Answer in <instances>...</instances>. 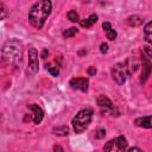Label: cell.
I'll return each mask as SVG.
<instances>
[{
  "instance_id": "5b68a950",
  "label": "cell",
  "mask_w": 152,
  "mask_h": 152,
  "mask_svg": "<svg viewBox=\"0 0 152 152\" xmlns=\"http://www.w3.org/2000/svg\"><path fill=\"white\" fill-rule=\"evenodd\" d=\"M127 148V140L124 135H120L115 139L109 140L104 146L103 150L104 151H125Z\"/></svg>"
},
{
  "instance_id": "9c48e42d",
  "label": "cell",
  "mask_w": 152,
  "mask_h": 152,
  "mask_svg": "<svg viewBox=\"0 0 152 152\" xmlns=\"http://www.w3.org/2000/svg\"><path fill=\"white\" fill-rule=\"evenodd\" d=\"M27 108L30 109V110H32V114H31V116H32V120H33V122L34 124H40L42 122V120H43V116H44V112H43V109L38 106V104H28L27 106Z\"/></svg>"
},
{
  "instance_id": "7a4b0ae2",
  "label": "cell",
  "mask_w": 152,
  "mask_h": 152,
  "mask_svg": "<svg viewBox=\"0 0 152 152\" xmlns=\"http://www.w3.org/2000/svg\"><path fill=\"white\" fill-rule=\"evenodd\" d=\"M2 61L5 64L20 69L23 61V45L18 40H8L2 48Z\"/></svg>"
},
{
  "instance_id": "52a82bcc",
  "label": "cell",
  "mask_w": 152,
  "mask_h": 152,
  "mask_svg": "<svg viewBox=\"0 0 152 152\" xmlns=\"http://www.w3.org/2000/svg\"><path fill=\"white\" fill-rule=\"evenodd\" d=\"M69 86L75 90L87 91L88 86H89V81H88V78H84V77H74L70 80Z\"/></svg>"
},
{
  "instance_id": "277c9868",
  "label": "cell",
  "mask_w": 152,
  "mask_h": 152,
  "mask_svg": "<svg viewBox=\"0 0 152 152\" xmlns=\"http://www.w3.org/2000/svg\"><path fill=\"white\" fill-rule=\"evenodd\" d=\"M93 109L91 108H84L81 109L72 119V128L76 133H82L84 132L89 124L91 122V118H93Z\"/></svg>"
},
{
  "instance_id": "ba28073f",
  "label": "cell",
  "mask_w": 152,
  "mask_h": 152,
  "mask_svg": "<svg viewBox=\"0 0 152 152\" xmlns=\"http://www.w3.org/2000/svg\"><path fill=\"white\" fill-rule=\"evenodd\" d=\"M28 68L32 72H37L39 69V63H38V52L34 48L28 49Z\"/></svg>"
},
{
  "instance_id": "30bf717a",
  "label": "cell",
  "mask_w": 152,
  "mask_h": 152,
  "mask_svg": "<svg viewBox=\"0 0 152 152\" xmlns=\"http://www.w3.org/2000/svg\"><path fill=\"white\" fill-rule=\"evenodd\" d=\"M150 71H151V63L147 58H142V71H141V77H140V82L144 83L146 82L147 77L150 76Z\"/></svg>"
},
{
  "instance_id": "484cf974",
  "label": "cell",
  "mask_w": 152,
  "mask_h": 152,
  "mask_svg": "<svg viewBox=\"0 0 152 152\" xmlns=\"http://www.w3.org/2000/svg\"><path fill=\"white\" fill-rule=\"evenodd\" d=\"M128 151H129V152H133V151H141V150H140V148H137V147H132V148H129Z\"/></svg>"
},
{
  "instance_id": "d4e9b609",
  "label": "cell",
  "mask_w": 152,
  "mask_h": 152,
  "mask_svg": "<svg viewBox=\"0 0 152 152\" xmlns=\"http://www.w3.org/2000/svg\"><path fill=\"white\" fill-rule=\"evenodd\" d=\"M48 55H49V51H48L46 49H44V50H43V52H42V55H40V57H42L43 59H45Z\"/></svg>"
},
{
  "instance_id": "cb8c5ba5",
  "label": "cell",
  "mask_w": 152,
  "mask_h": 152,
  "mask_svg": "<svg viewBox=\"0 0 152 152\" xmlns=\"http://www.w3.org/2000/svg\"><path fill=\"white\" fill-rule=\"evenodd\" d=\"M96 74V69H95V66H90V68H88V75L89 76H94Z\"/></svg>"
},
{
  "instance_id": "ffe728a7",
  "label": "cell",
  "mask_w": 152,
  "mask_h": 152,
  "mask_svg": "<svg viewBox=\"0 0 152 152\" xmlns=\"http://www.w3.org/2000/svg\"><path fill=\"white\" fill-rule=\"evenodd\" d=\"M6 15H7V11H6V8H5L4 4L0 1V20L5 19V18H6Z\"/></svg>"
},
{
  "instance_id": "2e32d148",
  "label": "cell",
  "mask_w": 152,
  "mask_h": 152,
  "mask_svg": "<svg viewBox=\"0 0 152 152\" xmlns=\"http://www.w3.org/2000/svg\"><path fill=\"white\" fill-rule=\"evenodd\" d=\"M53 133L57 135H68L69 134V128L66 126H61L57 128H53Z\"/></svg>"
},
{
  "instance_id": "4316f807",
  "label": "cell",
  "mask_w": 152,
  "mask_h": 152,
  "mask_svg": "<svg viewBox=\"0 0 152 152\" xmlns=\"http://www.w3.org/2000/svg\"><path fill=\"white\" fill-rule=\"evenodd\" d=\"M53 150H55V151H57V150H58V151H63V148H62V147H59V146H55V147H53Z\"/></svg>"
},
{
  "instance_id": "d6986e66",
  "label": "cell",
  "mask_w": 152,
  "mask_h": 152,
  "mask_svg": "<svg viewBox=\"0 0 152 152\" xmlns=\"http://www.w3.org/2000/svg\"><path fill=\"white\" fill-rule=\"evenodd\" d=\"M106 36H107V38H108L109 40H114V39L116 38V32H115V30H113V28L110 27V28L106 30Z\"/></svg>"
},
{
  "instance_id": "4fadbf2b",
  "label": "cell",
  "mask_w": 152,
  "mask_h": 152,
  "mask_svg": "<svg viewBox=\"0 0 152 152\" xmlns=\"http://www.w3.org/2000/svg\"><path fill=\"white\" fill-rule=\"evenodd\" d=\"M127 23L131 26H140L144 23V18L138 14H134V15H131L127 18Z\"/></svg>"
},
{
  "instance_id": "ac0fdd59",
  "label": "cell",
  "mask_w": 152,
  "mask_h": 152,
  "mask_svg": "<svg viewBox=\"0 0 152 152\" xmlns=\"http://www.w3.org/2000/svg\"><path fill=\"white\" fill-rule=\"evenodd\" d=\"M66 17H68V19L70 20V21H72V23H76V21H78V13L76 12V11H69L68 13H66Z\"/></svg>"
},
{
  "instance_id": "8fae6325",
  "label": "cell",
  "mask_w": 152,
  "mask_h": 152,
  "mask_svg": "<svg viewBox=\"0 0 152 152\" xmlns=\"http://www.w3.org/2000/svg\"><path fill=\"white\" fill-rule=\"evenodd\" d=\"M134 124L138 127H142V128H151V116H142V118H138L135 119Z\"/></svg>"
},
{
  "instance_id": "9a60e30c",
  "label": "cell",
  "mask_w": 152,
  "mask_h": 152,
  "mask_svg": "<svg viewBox=\"0 0 152 152\" xmlns=\"http://www.w3.org/2000/svg\"><path fill=\"white\" fill-rule=\"evenodd\" d=\"M152 23L151 21H148L147 24H146V26H145V28H144V34H145V39H146V42L148 43V44H151L152 43Z\"/></svg>"
},
{
  "instance_id": "5bb4252c",
  "label": "cell",
  "mask_w": 152,
  "mask_h": 152,
  "mask_svg": "<svg viewBox=\"0 0 152 152\" xmlns=\"http://www.w3.org/2000/svg\"><path fill=\"white\" fill-rule=\"evenodd\" d=\"M96 21H97V15H96V14H91V15L88 17L87 19L81 20L80 24H81L82 27H86V28H87V27H91Z\"/></svg>"
},
{
  "instance_id": "e0dca14e",
  "label": "cell",
  "mask_w": 152,
  "mask_h": 152,
  "mask_svg": "<svg viewBox=\"0 0 152 152\" xmlns=\"http://www.w3.org/2000/svg\"><path fill=\"white\" fill-rule=\"evenodd\" d=\"M77 28L76 27H69V28H66L65 31H63V37L64 38H70V37H72V36H75L76 33H77Z\"/></svg>"
},
{
  "instance_id": "6da1fadb",
  "label": "cell",
  "mask_w": 152,
  "mask_h": 152,
  "mask_svg": "<svg viewBox=\"0 0 152 152\" xmlns=\"http://www.w3.org/2000/svg\"><path fill=\"white\" fill-rule=\"evenodd\" d=\"M51 10H52V4L50 0H39L30 10V13H28L30 24L34 28H38V30L42 28L45 20L50 15Z\"/></svg>"
},
{
  "instance_id": "8992f818",
  "label": "cell",
  "mask_w": 152,
  "mask_h": 152,
  "mask_svg": "<svg viewBox=\"0 0 152 152\" xmlns=\"http://www.w3.org/2000/svg\"><path fill=\"white\" fill-rule=\"evenodd\" d=\"M96 103L97 106L101 108V112L102 113H109L110 115H118V110L115 109V107L113 106L112 101L104 96V95H100L97 99H96Z\"/></svg>"
},
{
  "instance_id": "3957f363",
  "label": "cell",
  "mask_w": 152,
  "mask_h": 152,
  "mask_svg": "<svg viewBox=\"0 0 152 152\" xmlns=\"http://www.w3.org/2000/svg\"><path fill=\"white\" fill-rule=\"evenodd\" d=\"M138 64L132 59H126L124 62H119L112 68V77L118 84H124L127 76L133 74L137 70Z\"/></svg>"
},
{
  "instance_id": "603a6c76",
  "label": "cell",
  "mask_w": 152,
  "mask_h": 152,
  "mask_svg": "<svg viewBox=\"0 0 152 152\" xmlns=\"http://www.w3.org/2000/svg\"><path fill=\"white\" fill-rule=\"evenodd\" d=\"M144 50H145V52H146L147 57L150 58V57L152 56V52H151V48H150V45H146V46H144Z\"/></svg>"
},
{
  "instance_id": "7402d4cb",
  "label": "cell",
  "mask_w": 152,
  "mask_h": 152,
  "mask_svg": "<svg viewBox=\"0 0 152 152\" xmlns=\"http://www.w3.org/2000/svg\"><path fill=\"white\" fill-rule=\"evenodd\" d=\"M100 51H101L102 53H106V52L108 51V45H107L106 43H102V44L100 45Z\"/></svg>"
},
{
  "instance_id": "7c38bea8",
  "label": "cell",
  "mask_w": 152,
  "mask_h": 152,
  "mask_svg": "<svg viewBox=\"0 0 152 152\" xmlns=\"http://www.w3.org/2000/svg\"><path fill=\"white\" fill-rule=\"evenodd\" d=\"M45 66H46V70H48L52 76H55V77H56V76H58L61 66H59V64H58L56 61H53V62H50V63L45 64Z\"/></svg>"
},
{
  "instance_id": "44dd1931",
  "label": "cell",
  "mask_w": 152,
  "mask_h": 152,
  "mask_svg": "<svg viewBox=\"0 0 152 152\" xmlns=\"http://www.w3.org/2000/svg\"><path fill=\"white\" fill-rule=\"evenodd\" d=\"M106 135V131L103 129V128H99L97 131H96V133H95V137L97 138V139H101V138H103Z\"/></svg>"
}]
</instances>
